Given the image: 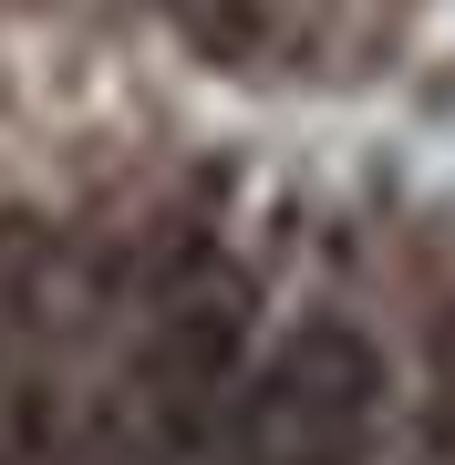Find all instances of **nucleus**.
Returning <instances> with one entry per match:
<instances>
[{
  "mask_svg": "<svg viewBox=\"0 0 455 465\" xmlns=\"http://www.w3.org/2000/svg\"><path fill=\"white\" fill-rule=\"evenodd\" d=\"M238 455L249 465H362L372 424H383V351L372 331L311 311L290 321L280 351L249 372V393H228Z\"/></svg>",
  "mask_w": 455,
  "mask_h": 465,
  "instance_id": "nucleus-1",
  "label": "nucleus"
},
{
  "mask_svg": "<svg viewBox=\"0 0 455 465\" xmlns=\"http://www.w3.org/2000/svg\"><path fill=\"white\" fill-rule=\"evenodd\" d=\"M166 21L218 63H270L290 42V0H166Z\"/></svg>",
  "mask_w": 455,
  "mask_h": 465,
  "instance_id": "nucleus-2",
  "label": "nucleus"
}]
</instances>
